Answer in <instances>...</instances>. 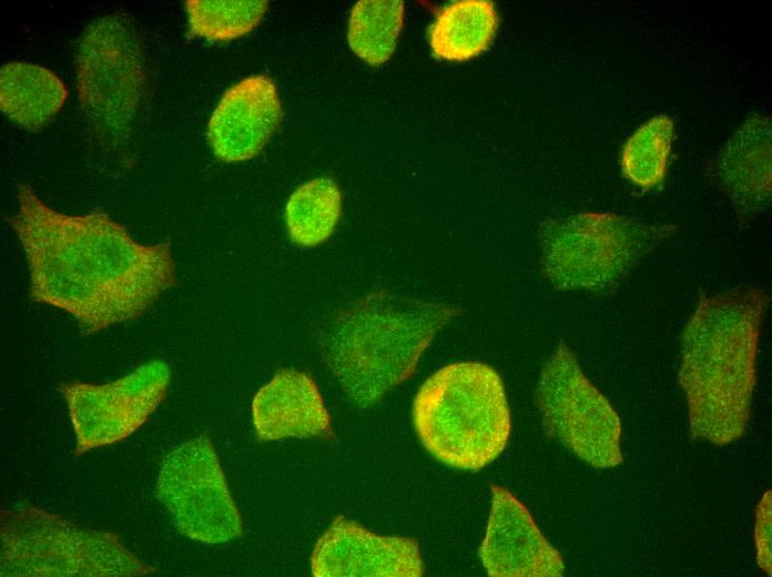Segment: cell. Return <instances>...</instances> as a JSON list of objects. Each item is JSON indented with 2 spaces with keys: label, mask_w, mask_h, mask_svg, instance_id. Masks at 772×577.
Wrapping results in <instances>:
<instances>
[{
  "label": "cell",
  "mask_w": 772,
  "mask_h": 577,
  "mask_svg": "<svg viewBox=\"0 0 772 577\" xmlns=\"http://www.w3.org/2000/svg\"><path fill=\"white\" fill-rule=\"evenodd\" d=\"M771 490L762 496L755 513L754 541L756 547V561L760 568L771 575Z\"/></svg>",
  "instance_id": "cell-22"
},
{
  "label": "cell",
  "mask_w": 772,
  "mask_h": 577,
  "mask_svg": "<svg viewBox=\"0 0 772 577\" xmlns=\"http://www.w3.org/2000/svg\"><path fill=\"white\" fill-rule=\"evenodd\" d=\"M719 182L742 214L765 210L771 201V121L749 117L727 142L715 165Z\"/></svg>",
  "instance_id": "cell-15"
},
{
  "label": "cell",
  "mask_w": 772,
  "mask_h": 577,
  "mask_svg": "<svg viewBox=\"0 0 772 577\" xmlns=\"http://www.w3.org/2000/svg\"><path fill=\"white\" fill-rule=\"evenodd\" d=\"M402 0H359L349 14L347 40L352 51L372 67L390 59L404 24Z\"/></svg>",
  "instance_id": "cell-19"
},
{
  "label": "cell",
  "mask_w": 772,
  "mask_h": 577,
  "mask_svg": "<svg viewBox=\"0 0 772 577\" xmlns=\"http://www.w3.org/2000/svg\"><path fill=\"white\" fill-rule=\"evenodd\" d=\"M189 34L211 42L238 39L253 31L268 8L267 0H187Z\"/></svg>",
  "instance_id": "cell-21"
},
{
  "label": "cell",
  "mask_w": 772,
  "mask_h": 577,
  "mask_svg": "<svg viewBox=\"0 0 772 577\" xmlns=\"http://www.w3.org/2000/svg\"><path fill=\"white\" fill-rule=\"evenodd\" d=\"M142 39L133 21L115 12L83 30L75 52L77 89L88 124L103 143L130 141L151 95Z\"/></svg>",
  "instance_id": "cell-5"
},
{
  "label": "cell",
  "mask_w": 772,
  "mask_h": 577,
  "mask_svg": "<svg viewBox=\"0 0 772 577\" xmlns=\"http://www.w3.org/2000/svg\"><path fill=\"white\" fill-rule=\"evenodd\" d=\"M343 195L329 178H316L299 185L290 196L285 223L290 240L313 247L333 234L342 214Z\"/></svg>",
  "instance_id": "cell-18"
},
{
  "label": "cell",
  "mask_w": 772,
  "mask_h": 577,
  "mask_svg": "<svg viewBox=\"0 0 772 577\" xmlns=\"http://www.w3.org/2000/svg\"><path fill=\"white\" fill-rule=\"evenodd\" d=\"M252 419L258 438H333L331 416L318 385L305 372L278 370L255 394Z\"/></svg>",
  "instance_id": "cell-14"
},
{
  "label": "cell",
  "mask_w": 772,
  "mask_h": 577,
  "mask_svg": "<svg viewBox=\"0 0 772 577\" xmlns=\"http://www.w3.org/2000/svg\"><path fill=\"white\" fill-rule=\"evenodd\" d=\"M170 381L169 365L151 360L105 384H60L75 434V454L121 442L138 431L165 398Z\"/></svg>",
  "instance_id": "cell-10"
},
{
  "label": "cell",
  "mask_w": 772,
  "mask_h": 577,
  "mask_svg": "<svg viewBox=\"0 0 772 577\" xmlns=\"http://www.w3.org/2000/svg\"><path fill=\"white\" fill-rule=\"evenodd\" d=\"M659 234L613 213L553 220L541 232L542 272L556 290L605 291L622 280Z\"/></svg>",
  "instance_id": "cell-7"
},
{
  "label": "cell",
  "mask_w": 772,
  "mask_h": 577,
  "mask_svg": "<svg viewBox=\"0 0 772 577\" xmlns=\"http://www.w3.org/2000/svg\"><path fill=\"white\" fill-rule=\"evenodd\" d=\"M413 422L436 459L469 470L497 458L511 431L504 383L479 362L450 363L431 374L415 395Z\"/></svg>",
  "instance_id": "cell-4"
},
{
  "label": "cell",
  "mask_w": 772,
  "mask_h": 577,
  "mask_svg": "<svg viewBox=\"0 0 772 577\" xmlns=\"http://www.w3.org/2000/svg\"><path fill=\"white\" fill-rule=\"evenodd\" d=\"M672 135L673 121L666 114H658L638 128L622 148L623 175L644 190L659 185L667 174Z\"/></svg>",
  "instance_id": "cell-20"
},
{
  "label": "cell",
  "mask_w": 772,
  "mask_h": 577,
  "mask_svg": "<svg viewBox=\"0 0 772 577\" xmlns=\"http://www.w3.org/2000/svg\"><path fill=\"white\" fill-rule=\"evenodd\" d=\"M158 497L185 537L222 544L242 535V519L211 439H189L163 458Z\"/></svg>",
  "instance_id": "cell-9"
},
{
  "label": "cell",
  "mask_w": 772,
  "mask_h": 577,
  "mask_svg": "<svg viewBox=\"0 0 772 577\" xmlns=\"http://www.w3.org/2000/svg\"><path fill=\"white\" fill-rule=\"evenodd\" d=\"M491 508L479 557L492 577H558L560 553L544 537L528 509L507 489L492 484Z\"/></svg>",
  "instance_id": "cell-12"
},
{
  "label": "cell",
  "mask_w": 772,
  "mask_h": 577,
  "mask_svg": "<svg viewBox=\"0 0 772 577\" xmlns=\"http://www.w3.org/2000/svg\"><path fill=\"white\" fill-rule=\"evenodd\" d=\"M499 24L489 0H458L440 8L429 28L433 54L444 61L474 59L491 44Z\"/></svg>",
  "instance_id": "cell-17"
},
{
  "label": "cell",
  "mask_w": 772,
  "mask_h": 577,
  "mask_svg": "<svg viewBox=\"0 0 772 577\" xmlns=\"http://www.w3.org/2000/svg\"><path fill=\"white\" fill-rule=\"evenodd\" d=\"M459 313L450 304L370 292L322 324L321 355L348 401L367 408L415 373L430 342Z\"/></svg>",
  "instance_id": "cell-3"
},
{
  "label": "cell",
  "mask_w": 772,
  "mask_h": 577,
  "mask_svg": "<svg viewBox=\"0 0 772 577\" xmlns=\"http://www.w3.org/2000/svg\"><path fill=\"white\" fill-rule=\"evenodd\" d=\"M311 569L315 577H420L425 565L415 538L378 535L338 515L317 540Z\"/></svg>",
  "instance_id": "cell-11"
},
{
  "label": "cell",
  "mask_w": 772,
  "mask_h": 577,
  "mask_svg": "<svg viewBox=\"0 0 772 577\" xmlns=\"http://www.w3.org/2000/svg\"><path fill=\"white\" fill-rule=\"evenodd\" d=\"M536 403L546 433L580 459L597 468L622 463L620 418L567 344L560 343L544 365Z\"/></svg>",
  "instance_id": "cell-8"
},
{
  "label": "cell",
  "mask_w": 772,
  "mask_h": 577,
  "mask_svg": "<svg viewBox=\"0 0 772 577\" xmlns=\"http://www.w3.org/2000/svg\"><path fill=\"white\" fill-rule=\"evenodd\" d=\"M69 91L53 71L30 62L0 69V108L19 126L38 132L61 110Z\"/></svg>",
  "instance_id": "cell-16"
},
{
  "label": "cell",
  "mask_w": 772,
  "mask_h": 577,
  "mask_svg": "<svg viewBox=\"0 0 772 577\" xmlns=\"http://www.w3.org/2000/svg\"><path fill=\"white\" fill-rule=\"evenodd\" d=\"M0 563L2 577H129L155 570L118 535L24 505L1 510Z\"/></svg>",
  "instance_id": "cell-6"
},
{
  "label": "cell",
  "mask_w": 772,
  "mask_h": 577,
  "mask_svg": "<svg viewBox=\"0 0 772 577\" xmlns=\"http://www.w3.org/2000/svg\"><path fill=\"white\" fill-rule=\"evenodd\" d=\"M282 118L274 81L266 74L250 75L224 92L209 120L206 138L219 160L246 161L265 146Z\"/></svg>",
  "instance_id": "cell-13"
},
{
  "label": "cell",
  "mask_w": 772,
  "mask_h": 577,
  "mask_svg": "<svg viewBox=\"0 0 772 577\" xmlns=\"http://www.w3.org/2000/svg\"><path fill=\"white\" fill-rule=\"evenodd\" d=\"M9 219L29 273V298L68 313L83 335L143 316L177 283L169 242L135 241L96 210L65 214L28 183L17 185Z\"/></svg>",
  "instance_id": "cell-1"
},
{
  "label": "cell",
  "mask_w": 772,
  "mask_h": 577,
  "mask_svg": "<svg viewBox=\"0 0 772 577\" xmlns=\"http://www.w3.org/2000/svg\"><path fill=\"white\" fill-rule=\"evenodd\" d=\"M769 301L754 285L698 300L681 335L678 375L693 437L725 446L745 432Z\"/></svg>",
  "instance_id": "cell-2"
}]
</instances>
